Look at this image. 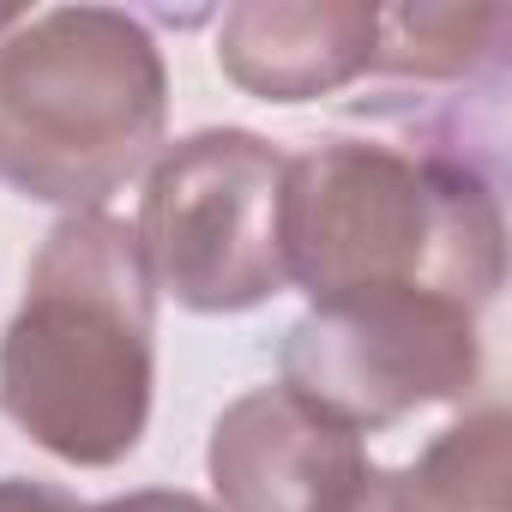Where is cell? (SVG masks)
I'll use <instances>...</instances> for the list:
<instances>
[{
    "label": "cell",
    "mask_w": 512,
    "mask_h": 512,
    "mask_svg": "<svg viewBox=\"0 0 512 512\" xmlns=\"http://www.w3.org/2000/svg\"><path fill=\"white\" fill-rule=\"evenodd\" d=\"M157 284L127 217L67 211L0 332V410L73 470L121 464L157 392Z\"/></svg>",
    "instance_id": "1"
},
{
    "label": "cell",
    "mask_w": 512,
    "mask_h": 512,
    "mask_svg": "<svg viewBox=\"0 0 512 512\" xmlns=\"http://www.w3.org/2000/svg\"><path fill=\"white\" fill-rule=\"evenodd\" d=\"M278 241L284 278L308 302L404 284L482 314L506 278L494 187L470 163L374 139H320L284 163Z\"/></svg>",
    "instance_id": "2"
},
{
    "label": "cell",
    "mask_w": 512,
    "mask_h": 512,
    "mask_svg": "<svg viewBox=\"0 0 512 512\" xmlns=\"http://www.w3.org/2000/svg\"><path fill=\"white\" fill-rule=\"evenodd\" d=\"M169 67L121 7H49L0 37V181L103 211L163 145Z\"/></svg>",
    "instance_id": "3"
},
{
    "label": "cell",
    "mask_w": 512,
    "mask_h": 512,
    "mask_svg": "<svg viewBox=\"0 0 512 512\" xmlns=\"http://www.w3.org/2000/svg\"><path fill=\"white\" fill-rule=\"evenodd\" d=\"M284 151L247 127H199L175 139L139 199V253L163 296L193 314H247L272 302L284 278L278 199Z\"/></svg>",
    "instance_id": "4"
},
{
    "label": "cell",
    "mask_w": 512,
    "mask_h": 512,
    "mask_svg": "<svg viewBox=\"0 0 512 512\" xmlns=\"http://www.w3.org/2000/svg\"><path fill=\"white\" fill-rule=\"evenodd\" d=\"M278 368V386L350 434H380L416 410L464 404L482 380V332L464 302L434 290H356L314 302L284 332Z\"/></svg>",
    "instance_id": "5"
},
{
    "label": "cell",
    "mask_w": 512,
    "mask_h": 512,
    "mask_svg": "<svg viewBox=\"0 0 512 512\" xmlns=\"http://www.w3.org/2000/svg\"><path fill=\"white\" fill-rule=\"evenodd\" d=\"M205 470L217 512H332L368 470V452L362 434L290 386H253L217 416Z\"/></svg>",
    "instance_id": "6"
},
{
    "label": "cell",
    "mask_w": 512,
    "mask_h": 512,
    "mask_svg": "<svg viewBox=\"0 0 512 512\" xmlns=\"http://www.w3.org/2000/svg\"><path fill=\"white\" fill-rule=\"evenodd\" d=\"M380 13L362 0H241L223 13L217 67L260 103H320L374 73Z\"/></svg>",
    "instance_id": "7"
},
{
    "label": "cell",
    "mask_w": 512,
    "mask_h": 512,
    "mask_svg": "<svg viewBox=\"0 0 512 512\" xmlns=\"http://www.w3.org/2000/svg\"><path fill=\"white\" fill-rule=\"evenodd\" d=\"M494 31H506L500 7H398L380 13L374 67L398 79H464L482 55H494Z\"/></svg>",
    "instance_id": "8"
},
{
    "label": "cell",
    "mask_w": 512,
    "mask_h": 512,
    "mask_svg": "<svg viewBox=\"0 0 512 512\" xmlns=\"http://www.w3.org/2000/svg\"><path fill=\"white\" fill-rule=\"evenodd\" d=\"M410 470L446 512H512L506 506V410L488 404L452 422Z\"/></svg>",
    "instance_id": "9"
},
{
    "label": "cell",
    "mask_w": 512,
    "mask_h": 512,
    "mask_svg": "<svg viewBox=\"0 0 512 512\" xmlns=\"http://www.w3.org/2000/svg\"><path fill=\"white\" fill-rule=\"evenodd\" d=\"M332 512H446V506L422 488V476H416V470H386V464H368Z\"/></svg>",
    "instance_id": "10"
},
{
    "label": "cell",
    "mask_w": 512,
    "mask_h": 512,
    "mask_svg": "<svg viewBox=\"0 0 512 512\" xmlns=\"http://www.w3.org/2000/svg\"><path fill=\"white\" fill-rule=\"evenodd\" d=\"M0 512H85L67 488H43L25 476H0Z\"/></svg>",
    "instance_id": "11"
},
{
    "label": "cell",
    "mask_w": 512,
    "mask_h": 512,
    "mask_svg": "<svg viewBox=\"0 0 512 512\" xmlns=\"http://www.w3.org/2000/svg\"><path fill=\"white\" fill-rule=\"evenodd\" d=\"M85 512H217V506L187 494V488H139V494H115L103 506H85Z\"/></svg>",
    "instance_id": "12"
},
{
    "label": "cell",
    "mask_w": 512,
    "mask_h": 512,
    "mask_svg": "<svg viewBox=\"0 0 512 512\" xmlns=\"http://www.w3.org/2000/svg\"><path fill=\"white\" fill-rule=\"evenodd\" d=\"M25 19H31V13H25V7H0V37H7V31H19V25H25Z\"/></svg>",
    "instance_id": "13"
}]
</instances>
